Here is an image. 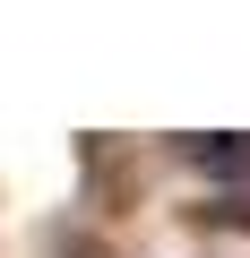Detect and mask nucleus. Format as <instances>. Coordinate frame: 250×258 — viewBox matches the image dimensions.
I'll list each match as a JSON object with an SVG mask.
<instances>
[{"label":"nucleus","mask_w":250,"mask_h":258,"mask_svg":"<svg viewBox=\"0 0 250 258\" xmlns=\"http://www.w3.org/2000/svg\"><path fill=\"white\" fill-rule=\"evenodd\" d=\"M190 164H198V172H241V181H250V138H198Z\"/></svg>","instance_id":"obj_1"}]
</instances>
